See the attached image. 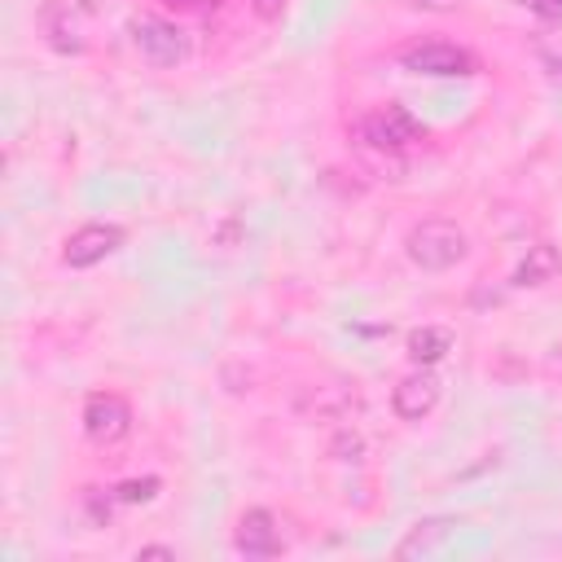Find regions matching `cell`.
Segmentation results:
<instances>
[{
	"mask_svg": "<svg viewBox=\"0 0 562 562\" xmlns=\"http://www.w3.org/2000/svg\"><path fill=\"white\" fill-rule=\"evenodd\" d=\"M465 250H470V237L452 220H422L404 237V255L422 272H448V268H457L465 259Z\"/></svg>",
	"mask_w": 562,
	"mask_h": 562,
	"instance_id": "1",
	"label": "cell"
},
{
	"mask_svg": "<svg viewBox=\"0 0 562 562\" xmlns=\"http://www.w3.org/2000/svg\"><path fill=\"white\" fill-rule=\"evenodd\" d=\"M127 40H132V48H136L149 66H158V70H176V66L189 57V35H184L176 22L154 18V13H136V18L127 22Z\"/></svg>",
	"mask_w": 562,
	"mask_h": 562,
	"instance_id": "2",
	"label": "cell"
},
{
	"mask_svg": "<svg viewBox=\"0 0 562 562\" xmlns=\"http://www.w3.org/2000/svg\"><path fill=\"white\" fill-rule=\"evenodd\" d=\"M356 132H360V140H364L369 149H378V154H400V149H408L413 140H422V123H417L404 105H395V101L369 110V114L356 123Z\"/></svg>",
	"mask_w": 562,
	"mask_h": 562,
	"instance_id": "3",
	"label": "cell"
},
{
	"mask_svg": "<svg viewBox=\"0 0 562 562\" xmlns=\"http://www.w3.org/2000/svg\"><path fill=\"white\" fill-rule=\"evenodd\" d=\"M404 70L413 75H430V79H461V75H474V53L452 44V40H422V44H408L400 53Z\"/></svg>",
	"mask_w": 562,
	"mask_h": 562,
	"instance_id": "4",
	"label": "cell"
},
{
	"mask_svg": "<svg viewBox=\"0 0 562 562\" xmlns=\"http://www.w3.org/2000/svg\"><path fill=\"white\" fill-rule=\"evenodd\" d=\"M132 430V404L119 391H92L83 400V435L92 443H119Z\"/></svg>",
	"mask_w": 562,
	"mask_h": 562,
	"instance_id": "5",
	"label": "cell"
},
{
	"mask_svg": "<svg viewBox=\"0 0 562 562\" xmlns=\"http://www.w3.org/2000/svg\"><path fill=\"white\" fill-rule=\"evenodd\" d=\"M439 395H443L439 373H435L430 364H417L413 373H404V378L395 382V391H391V408H395L400 422H422L426 413H435Z\"/></svg>",
	"mask_w": 562,
	"mask_h": 562,
	"instance_id": "6",
	"label": "cell"
},
{
	"mask_svg": "<svg viewBox=\"0 0 562 562\" xmlns=\"http://www.w3.org/2000/svg\"><path fill=\"white\" fill-rule=\"evenodd\" d=\"M119 246H123V228H119V224H83V228H75V233L66 237L61 263H66V268H92V263H101L105 255H114Z\"/></svg>",
	"mask_w": 562,
	"mask_h": 562,
	"instance_id": "7",
	"label": "cell"
},
{
	"mask_svg": "<svg viewBox=\"0 0 562 562\" xmlns=\"http://www.w3.org/2000/svg\"><path fill=\"white\" fill-rule=\"evenodd\" d=\"M233 549L241 558H277L281 553V531H277V518L268 509H246L237 518V531H233Z\"/></svg>",
	"mask_w": 562,
	"mask_h": 562,
	"instance_id": "8",
	"label": "cell"
},
{
	"mask_svg": "<svg viewBox=\"0 0 562 562\" xmlns=\"http://www.w3.org/2000/svg\"><path fill=\"white\" fill-rule=\"evenodd\" d=\"M558 272H562V250H558L553 241H531L527 255L514 263L509 285H518V290H540V285L558 281Z\"/></svg>",
	"mask_w": 562,
	"mask_h": 562,
	"instance_id": "9",
	"label": "cell"
},
{
	"mask_svg": "<svg viewBox=\"0 0 562 562\" xmlns=\"http://www.w3.org/2000/svg\"><path fill=\"white\" fill-rule=\"evenodd\" d=\"M457 518H422V522H413L408 527V536L395 544V558H426V553H439L452 536H457Z\"/></svg>",
	"mask_w": 562,
	"mask_h": 562,
	"instance_id": "10",
	"label": "cell"
},
{
	"mask_svg": "<svg viewBox=\"0 0 562 562\" xmlns=\"http://www.w3.org/2000/svg\"><path fill=\"white\" fill-rule=\"evenodd\" d=\"M40 26H44V40L57 48V53H83V35H79V22L70 18L66 4L48 0L44 13H40Z\"/></svg>",
	"mask_w": 562,
	"mask_h": 562,
	"instance_id": "11",
	"label": "cell"
},
{
	"mask_svg": "<svg viewBox=\"0 0 562 562\" xmlns=\"http://www.w3.org/2000/svg\"><path fill=\"white\" fill-rule=\"evenodd\" d=\"M448 351H452V329H443V325H422L408 334V360L413 364H435Z\"/></svg>",
	"mask_w": 562,
	"mask_h": 562,
	"instance_id": "12",
	"label": "cell"
},
{
	"mask_svg": "<svg viewBox=\"0 0 562 562\" xmlns=\"http://www.w3.org/2000/svg\"><path fill=\"white\" fill-rule=\"evenodd\" d=\"M351 400H356V391H347V386H316L312 413H316V417H338V413H347Z\"/></svg>",
	"mask_w": 562,
	"mask_h": 562,
	"instance_id": "13",
	"label": "cell"
},
{
	"mask_svg": "<svg viewBox=\"0 0 562 562\" xmlns=\"http://www.w3.org/2000/svg\"><path fill=\"white\" fill-rule=\"evenodd\" d=\"M158 479L154 474H145V479H127V483H119L114 487V501H123V505H145V501H154L158 496Z\"/></svg>",
	"mask_w": 562,
	"mask_h": 562,
	"instance_id": "14",
	"label": "cell"
},
{
	"mask_svg": "<svg viewBox=\"0 0 562 562\" xmlns=\"http://www.w3.org/2000/svg\"><path fill=\"white\" fill-rule=\"evenodd\" d=\"M329 457H334V461H360V457H364V439H360V430L342 426V430L329 439Z\"/></svg>",
	"mask_w": 562,
	"mask_h": 562,
	"instance_id": "15",
	"label": "cell"
},
{
	"mask_svg": "<svg viewBox=\"0 0 562 562\" xmlns=\"http://www.w3.org/2000/svg\"><path fill=\"white\" fill-rule=\"evenodd\" d=\"M250 9H255V18L277 22V18H281V9H285V0H250Z\"/></svg>",
	"mask_w": 562,
	"mask_h": 562,
	"instance_id": "16",
	"label": "cell"
},
{
	"mask_svg": "<svg viewBox=\"0 0 562 562\" xmlns=\"http://www.w3.org/2000/svg\"><path fill=\"white\" fill-rule=\"evenodd\" d=\"M531 9H536L540 18H549V22H558V18H562V0H531Z\"/></svg>",
	"mask_w": 562,
	"mask_h": 562,
	"instance_id": "17",
	"label": "cell"
},
{
	"mask_svg": "<svg viewBox=\"0 0 562 562\" xmlns=\"http://www.w3.org/2000/svg\"><path fill=\"white\" fill-rule=\"evenodd\" d=\"M408 4L430 9V13H448V9H457V4H465V0H408Z\"/></svg>",
	"mask_w": 562,
	"mask_h": 562,
	"instance_id": "18",
	"label": "cell"
},
{
	"mask_svg": "<svg viewBox=\"0 0 562 562\" xmlns=\"http://www.w3.org/2000/svg\"><path fill=\"white\" fill-rule=\"evenodd\" d=\"M136 558H176V549H167V544H145V549H136Z\"/></svg>",
	"mask_w": 562,
	"mask_h": 562,
	"instance_id": "19",
	"label": "cell"
},
{
	"mask_svg": "<svg viewBox=\"0 0 562 562\" xmlns=\"http://www.w3.org/2000/svg\"><path fill=\"white\" fill-rule=\"evenodd\" d=\"M549 369H553V373H562V342L553 347V356H549Z\"/></svg>",
	"mask_w": 562,
	"mask_h": 562,
	"instance_id": "20",
	"label": "cell"
},
{
	"mask_svg": "<svg viewBox=\"0 0 562 562\" xmlns=\"http://www.w3.org/2000/svg\"><path fill=\"white\" fill-rule=\"evenodd\" d=\"M514 4H531V0H514Z\"/></svg>",
	"mask_w": 562,
	"mask_h": 562,
	"instance_id": "21",
	"label": "cell"
}]
</instances>
